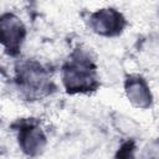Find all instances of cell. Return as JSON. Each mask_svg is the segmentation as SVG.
Segmentation results:
<instances>
[{"instance_id": "5", "label": "cell", "mask_w": 159, "mask_h": 159, "mask_svg": "<svg viewBox=\"0 0 159 159\" xmlns=\"http://www.w3.org/2000/svg\"><path fill=\"white\" fill-rule=\"evenodd\" d=\"M21 147L29 154L39 153L45 145V135L37 128H29L21 133Z\"/></svg>"}, {"instance_id": "3", "label": "cell", "mask_w": 159, "mask_h": 159, "mask_svg": "<svg viewBox=\"0 0 159 159\" xmlns=\"http://www.w3.org/2000/svg\"><path fill=\"white\" fill-rule=\"evenodd\" d=\"M63 80H65L66 87L71 91H83L89 88L93 83V80L89 72H87L86 70L78 66L67 68L65 71Z\"/></svg>"}, {"instance_id": "6", "label": "cell", "mask_w": 159, "mask_h": 159, "mask_svg": "<svg viewBox=\"0 0 159 159\" xmlns=\"http://www.w3.org/2000/svg\"><path fill=\"white\" fill-rule=\"evenodd\" d=\"M21 77H22V81L26 83V86L31 87V88L41 87L46 80V75H45L43 70L40 66L34 65V63L26 65L22 68Z\"/></svg>"}, {"instance_id": "2", "label": "cell", "mask_w": 159, "mask_h": 159, "mask_svg": "<svg viewBox=\"0 0 159 159\" xmlns=\"http://www.w3.org/2000/svg\"><path fill=\"white\" fill-rule=\"evenodd\" d=\"M92 26L97 32L114 34L122 27V16L113 9H103L93 15Z\"/></svg>"}, {"instance_id": "4", "label": "cell", "mask_w": 159, "mask_h": 159, "mask_svg": "<svg viewBox=\"0 0 159 159\" xmlns=\"http://www.w3.org/2000/svg\"><path fill=\"white\" fill-rule=\"evenodd\" d=\"M129 101L139 108H147L150 104V92L147 84L140 78H132L128 81L125 87Z\"/></svg>"}, {"instance_id": "1", "label": "cell", "mask_w": 159, "mask_h": 159, "mask_svg": "<svg viewBox=\"0 0 159 159\" xmlns=\"http://www.w3.org/2000/svg\"><path fill=\"white\" fill-rule=\"evenodd\" d=\"M25 34L22 22L11 14L0 17V42L7 48H17Z\"/></svg>"}]
</instances>
